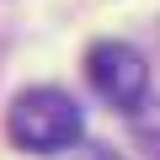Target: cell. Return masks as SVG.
Returning <instances> with one entry per match:
<instances>
[{"mask_svg":"<svg viewBox=\"0 0 160 160\" xmlns=\"http://www.w3.org/2000/svg\"><path fill=\"white\" fill-rule=\"evenodd\" d=\"M86 80H91V91H96L107 107L139 112V107H144V91H149V64H144V53H139L133 43L102 38V43H91V53H86Z\"/></svg>","mask_w":160,"mask_h":160,"instance_id":"cell-2","label":"cell"},{"mask_svg":"<svg viewBox=\"0 0 160 160\" xmlns=\"http://www.w3.org/2000/svg\"><path fill=\"white\" fill-rule=\"evenodd\" d=\"M6 133L27 155H59V149L80 144L86 118H80V102L69 91H59V86H27L11 102V112H6Z\"/></svg>","mask_w":160,"mask_h":160,"instance_id":"cell-1","label":"cell"}]
</instances>
